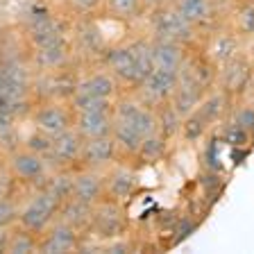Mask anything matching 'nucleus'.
<instances>
[{
	"label": "nucleus",
	"mask_w": 254,
	"mask_h": 254,
	"mask_svg": "<svg viewBox=\"0 0 254 254\" xmlns=\"http://www.w3.org/2000/svg\"><path fill=\"white\" fill-rule=\"evenodd\" d=\"M46 5L34 7L25 16V37L32 50L68 39V18L50 11Z\"/></svg>",
	"instance_id": "nucleus-1"
},
{
	"label": "nucleus",
	"mask_w": 254,
	"mask_h": 254,
	"mask_svg": "<svg viewBox=\"0 0 254 254\" xmlns=\"http://www.w3.org/2000/svg\"><path fill=\"white\" fill-rule=\"evenodd\" d=\"M59 206H62V202L55 195H50V193L43 189H34L30 200L18 209V222H16V225H23L25 229H30V232L41 236V234L57 220Z\"/></svg>",
	"instance_id": "nucleus-2"
},
{
	"label": "nucleus",
	"mask_w": 254,
	"mask_h": 254,
	"mask_svg": "<svg viewBox=\"0 0 254 254\" xmlns=\"http://www.w3.org/2000/svg\"><path fill=\"white\" fill-rule=\"evenodd\" d=\"M150 30H152V37L173 39V41H180L184 46H190L197 34V27L186 21L184 16L175 9L173 2L150 11Z\"/></svg>",
	"instance_id": "nucleus-3"
},
{
	"label": "nucleus",
	"mask_w": 254,
	"mask_h": 254,
	"mask_svg": "<svg viewBox=\"0 0 254 254\" xmlns=\"http://www.w3.org/2000/svg\"><path fill=\"white\" fill-rule=\"evenodd\" d=\"M89 232L102 241H114V238L125 236L127 232V216L123 209V202H116L111 197H105L93 206V220H91Z\"/></svg>",
	"instance_id": "nucleus-4"
},
{
	"label": "nucleus",
	"mask_w": 254,
	"mask_h": 254,
	"mask_svg": "<svg viewBox=\"0 0 254 254\" xmlns=\"http://www.w3.org/2000/svg\"><path fill=\"white\" fill-rule=\"evenodd\" d=\"M177 79H180V70L154 66V68L145 75V79L134 89V95L141 100V105L154 109V107H159L161 102L170 100V93H173L175 86H177Z\"/></svg>",
	"instance_id": "nucleus-5"
},
{
	"label": "nucleus",
	"mask_w": 254,
	"mask_h": 254,
	"mask_svg": "<svg viewBox=\"0 0 254 254\" xmlns=\"http://www.w3.org/2000/svg\"><path fill=\"white\" fill-rule=\"evenodd\" d=\"M30 118L37 129L50 134V136H59L62 132L73 127L75 111L70 107V102L66 100H43L34 107Z\"/></svg>",
	"instance_id": "nucleus-6"
},
{
	"label": "nucleus",
	"mask_w": 254,
	"mask_h": 254,
	"mask_svg": "<svg viewBox=\"0 0 254 254\" xmlns=\"http://www.w3.org/2000/svg\"><path fill=\"white\" fill-rule=\"evenodd\" d=\"M79 77L68 68L62 70H53V73H39L34 75V82H32V95L37 98L39 102L43 100H70V95L77 89Z\"/></svg>",
	"instance_id": "nucleus-7"
},
{
	"label": "nucleus",
	"mask_w": 254,
	"mask_h": 254,
	"mask_svg": "<svg viewBox=\"0 0 254 254\" xmlns=\"http://www.w3.org/2000/svg\"><path fill=\"white\" fill-rule=\"evenodd\" d=\"M102 68H107L118 79L121 86L136 89L141 84V75L136 68V57H134L132 43H121V46H109L100 59Z\"/></svg>",
	"instance_id": "nucleus-8"
},
{
	"label": "nucleus",
	"mask_w": 254,
	"mask_h": 254,
	"mask_svg": "<svg viewBox=\"0 0 254 254\" xmlns=\"http://www.w3.org/2000/svg\"><path fill=\"white\" fill-rule=\"evenodd\" d=\"M82 238L84 232L70 227L68 222L55 220L46 232L39 238V252L43 254H68V252H79L82 250Z\"/></svg>",
	"instance_id": "nucleus-9"
},
{
	"label": "nucleus",
	"mask_w": 254,
	"mask_h": 254,
	"mask_svg": "<svg viewBox=\"0 0 254 254\" xmlns=\"http://www.w3.org/2000/svg\"><path fill=\"white\" fill-rule=\"evenodd\" d=\"M82 148H84V136L70 127L59 136L53 138V150L48 152L46 161L53 168H77L79 157H82Z\"/></svg>",
	"instance_id": "nucleus-10"
},
{
	"label": "nucleus",
	"mask_w": 254,
	"mask_h": 254,
	"mask_svg": "<svg viewBox=\"0 0 254 254\" xmlns=\"http://www.w3.org/2000/svg\"><path fill=\"white\" fill-rule=\"evenodd\" d=\"M9 173L14 180L37 186L50 173V166L41 154L32 152L27 148H16L14 152H9Z\"/></svg>",
	"instance_id": "nucleus-11"
},
{
	"label": "nucleus",
	"mask_w": 254,
	"mask_h": 254,
	"mask_svg": "<svg viewBox=\"0 0 254 254\" xmlns=\"http://www.w3.org/2000/svg\"><path fill=\"white\" fill-rule=\"evenodd\" d=\"M70 62H73V48H70L68 39L43 48H34L30 55V64L34 73H53V70L68 68Z\"/></svg>",
	"instance_id": "nucleus-12"
},
{
	"label": "nucleus",
	"mask_w": 254,
	"mask_h": 254,
	"mask_svg": "<svg viewBox=\"0 0 254 254\" xmlns=\"http://www.w3.org/2000/svg\"><path fill=\"white\" fill-rule=\"evenodd\" d=\"M250 79H252V66L243 55H236L218 68V89H222L229 98L243 93L248 89Z\"/></svg>",
	"instance_id": "nucleus-13"
},
{
	"label": "nucleus",
	"mask_w": 254,
	"mask_h": 254,
	"mask_svg": "<svg viewBox=\"0 0 254 254\" xmlns=\"http://www.w3.org/2000/svg\"><path fill=\"white\" fill-rule=\"evenodd\" d=\"M116 159H118V148H116L114 136L89 138V141H84V148H82V157H79L77 168L105 170V168H109Z\"/></svg>",
	"instance_id": "nucleus-14"
},
{
	"label": "nucleus",
	"mask_w": 254,
	"mask_h": 254,
	"mask_svg": "<svg viewBox=\"0 0 254 254\" xmlns=\"http://www.w3.org/2000/svg\"><path fill=\"white\" fill-rule=\"evenodd\" d=\"M73 46L77 48L79 55H84V57H98L102 59V55H105V50L109 46H107L105 37H102L100 27H98V23L93 21V18H82V21H75L73 25Z\"/></svg>",
	"instance_id": "nucleus-15"
},
{
	"label": "nucleus",
	"mask_w": 254,
	"mask_h": 254,
	"mask_svg": "<svg viewBox=\"0 0 254 254\" xmlns=\"http://www.w3.org/2000/svg\"><path fill=\"white\" fill-rule=\"evenodd\" d=\"M73 195L84 202H91V204H98L100 200H105V173L93 168H75Z\"/></svg>",
	"instance_id": "nucleus-16"
},
{
	"label": "nucleus",
	"mask_w": 254,
	"mask_h": 254,
	"mask_svg": "<svg viewBox=\"0 0 254 254\" xmlns=\"http://www.w3.org/2000/svg\"><path fill=\"white\" fill-rule=\"evenodd\" d=\"M73 127L84 136V141H89V138H100V136H111V132H114V109H109V111H75Z\"/></svg>",
	"instance_id": "nucleus-17"
},
{
	"label": "nucleus",
	"mask_w": 254,
	"mask_h": 254,
	"mask_svg": "<svg viewBox=\"0 0 254 254\" xmlns=\"http://www.w3.org/2000/svg\"><path fill=\"white\" fill-rule=\"evenodd\" d=\"M105 189L107 197L116 202H125L136 195L138 190V177L129 166H116L105 175Z\"/></svg>",
	"instance_id": "nucleus-18"
},
{
	"label": "nucleus",
	"mask_w": 254,
	"mask_h": 254,
	"mask_svg": "<svg viewBox=\"0 0 254 254\" xmlns=\"http://www.w3.org/2000/svg\"><path fill=\"white\" fill-rule=\"evenodd\" d=\"M150 41H152L154 66H164V68H173V70L182 68V64H184L186 55H189V46L161 37H150Z\"/></svg>",
	"instance_id": "nucleus-19"
},
{
	"label": "nucleus",
	"mask_w": 254,
	"mask_h": 254,
	"mask_svg": "<svg viewBox=\"0 0 254 254\" xmlns=\"http://www.w3.org/2000/svg\"><path fill=\"white\" fill-rule=\"evenodd\" d=\"M118 86H121L118 79L105 68V70H95V73L79 77L75 93L93 95V98H116Z\"/></svg>",
	"instance_id": "nucleus-20"
},
{
	"label": "nucleus",
	"mask_w": 254,
	"mask_h": 254,
	"mask_svg": "<svg viewBox=\"0 0 254 254\" xmlns=\"http://www.w3.org/2000/svg\"><path fill=\"white\" fill-rule=\"evenodd\" d=\"M204 93L206 91L202 89V86H197L195 82H190V79H186V77L180 75L177 86H175V91L170 93V105L180 111L182 118H186L189 114H193V111L200 107Z\"/></svg>",
	"instance_id": "nucleus-21"
},
{
	"label": "nucleus",
	"mask_w": 254,
	"mask_h": 254,
	"mask_svg": "<svg viewBox=\"0 0 254 254\" xmlns=\"http://www.w3.org/2000/svg\"><path fill=\"white\" fill-rule=\"evenodd\" d=\"M238 34L236 32H216L211 39H209V46H206V57L211 59L213 64H216L218 68H220L222 64H227L229 59H234L236 55H241V41H238Z\"/></svg>",
	"instance_id": "nucleus-22"
},
{
	"label": "nucleus",
	"mask_w": 254,
	"mask_h": 254,
	"mask_svg": "<svg viewBox=\"0 0 254 254\" xmlns=\"http://www.w3.org/2000/svg\"><path fill=\"white\" fill-rule=\"evenodd\" d=\"M93 206L95 204H91V202H84V200H79V197L70 195L62 202L57 218L64 222H68L70 227L86 234L91 227V220H93Z\"/></svg>",
	"instance_id": "nucleus-23"
},
{
	"label": "nucleus",
	"mask_w": 254,
	"mask_h": 254,
	"mask_svg": "<svg viewBox=\"0 0 254 254\" xmlns=\"http://www.w3.org/2000/svg\"><path fill=\"white\" fill-rule=\"evenodd\" d=\"M173 5L197 30L202 25H209L216 16V0H173Z\"/></svg>",
	"instance_id": "nucleus-24"
},
{
	"label": "nucleus",
	"mask_w": 254,
	"mask_h": 254,
	"mask_svg": "<svg viewBox=\"0 0 254 254\" xmlns=\"http://www.w3.org/2000/svg\"><path fill=\"white\" fill-rule=\"evenodd\" d=\"M73 180H75V168H53L43 177L41 184H37L34 189L48 190L59 202H64L66 197L73 195Z\"/></svg>",
	"instance_id": "nucleus-25"
},
{
	"label": "nucleus",
	"mask_w": 254,
	"mask_h": 254,
	"mask_svg": "<svg viewBox=\"0 0 254 254\" xmlns=\"http://www.w3.org/2000/svg\"><path fill=\"white\" fill-rule=\"evenodd\" d=\"M229 105H232V98L222 89H216V91H206L200 107H197L195 111L209 125H213V123H218L229 111Z\"/></svg>",
	"instance_id": "nucleus-26"
},
{
	"label": "nucleus",
	"mask_w": 254,
	"mask_h": 254,
	"mask_svg": "<svg viewBox=\"0 0 254 254\" xmlns=\"http://www.w3.org/2000/svg\"><path fill=\"white\" fill-rule=\"evenodd\" d=\"M102 14L111 21L132 23L145 14V5H143V0H105Z\"/></svg>",
	"instance_id": "nucleus-27"
},
{
	"label": "nucleus",
	"mask_w": 254,
	"mask_h": 254,
	"mask_svg": "<svg viewBox=\"0 0 254 254\" xmlns=\"http://www.w3.org/2000/svg\"><path fill=\"white\" fill-rule=\"evenodd\" d=\"M154 114H157V132L161 134V136H166L168 141H173L175 136H180L184 118L180 116V111L170 105V100L154 107Z\"/></svg>",
	"instance_id": "nucleus-28"
},
{
	"label": "nucleus",
	"mask_w": 254,
	"mask_h": 254,
	"mask_svg": "<svg viewBox=\"0 0 254 254\" xmlns=\"http://www.w3.org/2000/svg\"><path fill=\"white\" fill-rule=\"evenodd\" d=\"M114 141H116V148H118V157H136V150L141 145L143 136L134 129L129 123H121V121H114V132H111Z\"/></svg>",
	"instance_id": "nucleus-29"
},
{
	"label": "nucleus",
	"mask_w": 254,
	"mask_h": 254,
	"mask_svg": "<svg viewBox=\"0 0 254 254\" xmlns=\"http://www.w3.org/2000/svg\"><path fill=\"white\" fill-rule=\"evenodd\" d=\"M168 138L161 136V134H150V136H145L141 141V145H138L136 150V161L143 166H152V164H159L161 159L166 157V152H168Z\"/></svg>",
	"instance_id": "nucleus-30"
},
{
	"label": "nucleus",
	"mask_w": 254,
	"mask_h": 254,
	"mask_svg": "<svg viewBox=\"0 0 254 254\" xmlns=\"http://www.w3.org/2000/svg\"><path fill=\"white\" fill-rule=\"evenodd\" d=\"M39 234L25 229L23 225L9 229V241H7V254H32L39 252Z\"/></svg>",
	"instance_id": "nucleus-31"
},
{
	"label": "nucleus",
	"mask_w": 254,
	"mask_h": 254,
	"mask_svg": "<svg viewBox=\"0 0 254 254\" xmlns=\"http://www.w3.org/2000/svg\"><path fill=\"white\" fill-rule=\"evenodd\" d=\"M105 0H66L59 9L68 21H82V18H93L98 11H102Z\"/></svg>",
	"instance_id": "nucleus-32"
},
{
	"label": "nucleus",
	"mask_w": 254,
	"mask_h": 254,
	"mask_svg": "<svg viewBox=\"0 0 254 254\" xmlns=\"http://www.w3.org/2000/svg\"><path fill=\"white\" fill-rule=\"evenodd\" d=\"M232 23L238 37H254V0H241L232 11Z\"/></svg>",
	"instance_id": "nucleus-33"
},
{
	"label": "nucleus",
	"mask_w": 254,
	"mask_h": 254,
	"mask_svg": "<svg viewBox=\"0 0 254 254\" xmlns=\"http://www.w3.org/2000/svg\"><path fill=\"white\" fill-rule=\"evenodd\" d=\"M206 127H209V123H206L197 111H193V114H189V116L184 118V123H182V134L180 136L189 143H195L204 136Z\"/></svg>",
	"instance_id": "nucleus-34"
},
{
	"label": "nucleus",
	"mask_w": 254,
	"mask_h": 254,
	"mask_svg": "<svg viewBox=\"0 0 254 254\" xmlns=\"http://www.w3.org/2000/svg\"><path fill=\"white\" fill-rule=\"evenodd\" d=\"M53 138L55 136H50V134H46V132H41V129H37V127H34V132H32L30 136L23 138V148L41 154V157L46 159L48 152L53 150Z\"/></svg>",
	"instance_id": "nucleus-35"
},
{
	"label": "nucleus",
	"mask_w": 254,
	"mask_h": 254,
	"mask_svg": "<svg viewBox=\"0 0 254 254\" xmlns=\"http://www.w3.org/2000/svg\"><path fill=\"white\" fill-rule=\"evenodd\" d=\"M18 209L21 206L16 204L9 195L0 197V227H11L18 222Z\"/></svg>",
	"instance_id": "nucleus-36"
},
{
	"label": "nucleus",
	"mask_w": 254,
	"mask_h": 254,
	"mask_svg": "<svg viewBox=\"0 0 254 254\" xmlns=\"http://www.w3.org/2000/svg\"><path fill=\"white\" fill-rule=\"evenodd\" d=\"M250 138H252V134L248 132V129H243V127L234 125V123H229L227 127H225V132H222V141L229 143V145H234V148H243V145H248Z\"/></svg>",
	"instance_id": "nucleus-37"
},
{
	"label": "nucleus",
	"mask_w": 254,
	"mask_h": 254,
	"mask_svg": "<svg viewBox=\"0 0 254 254\" xmlns=\"http://www.w3.org/2000/svg\"><path fill=\"white\" fill-rule=\"evenodd\" d=\"M232 123L238 127H243V129H248L254 136V107H250V105L236 107V109L232 111Z\"/></svg>",
	"instance_id": "nucleus-38"
},
{
	"label": "nucleus",
	"mask_w": 254,
	"mask_h": 254,
	"mask_svg": "<svg viewBox=\"0 0 254 254\" xmlns=\"http://www.w3.org/2000/svg\"><path fill=\"white\" fill-rule=\"evenodd\" d=\"M132 248H134V245L129 243V238L121 236V238H114V241H109V243L105 245V252H116V254H121V252H132Z\"/></svg>",
	"instance_id": "nucleus-39"
},
{
	"label": "nucleus",
	"mask_w": 254,
	"mask_h": 254,
	"mask_svg": "<svg viewBox=\"0 0 254 254\" xmlns=\"http://www.w3.org/2000/svg\"><path fill=\"white\" fill-rule=\"evenodd\" d=\"M173 0H143V5H145V11H152L157 7H164V5H170Z\"/></svg>",
	"instance_id": "nucleus-40"
},
{
	"label": "nucleus",
	"mask_w": 254,
	"mask_h": 254,
	"mask_svg": "<svg viewBox=\"0 0 254 254\" xmlns=\"http://www.w3.org/2000/svg\"><path fill=\"white\" fill-rule=\"evenodd\" d=\"M7 241H9V227H0V252L7 250Z\"/></svg>",
	"instance_id": "nucleus-41"
},
{
	"label": "nucleus",
	"mask_w": 254,
	"mask_h": 254,
	"mask_svg": "<svg viewBox=\"0 0 254 254\" xmlns=\"http://www.w3.org/2000/svg\"><path fill=\"white\" fill-rule=\"evenodd\" d=\"M2 195H9V180L5 175H0V197Z\"/></svg>",
	"instance_id": "nucleus-42"
},
{
	"label": "nucleus",
	"mask_w": 254,
	"mask_h": 254,
	"mask_svg": "<svg viewBox=\"0 0 254 254\" xmlns=\"http://www.w3.org/2000/svg\"><path fill=\"white\" fill-rule=\"evenodd\" d=\"M46 2H48L50 7H62L64 2H66V0H46Z\"/></svg>",
	"instance_id": "nucleus-43"
}]
</instances>
